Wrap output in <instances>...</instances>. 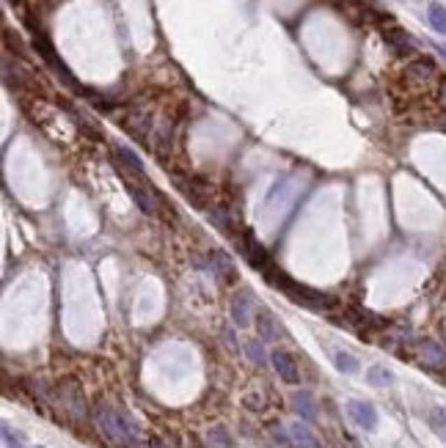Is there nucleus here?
<instances>
[{
    "label": "nucleus",
    "mask_w": 446,
    "mask_h": 448,
    "mask_svg": "<svg viewBox=\"0 0 446 448\" xmlns=\"http://www.w3.org/2000/svg\"><path fill=\"white\" fill-rule=\"evenodd\" d=\"M3 443H6V448H22V438L17 432H11L8 424H3Z\"/></svg>",
    "instance_id": "22"
},
{
    "label": "nucleus",
    "mask_w": 446,
    "mask_h": 448,
    "mask_svg": "<svg viewBox=\"0 0 446 448\" xmlns=\"http://www.w3.org/2000/svg\"><path fill=\"white\" fill-rule=\"evenodd\" d=\"M408 75L416 77V80H430V77L436 75V64H433V61H424V58H416V61H410Z\"/></svg>",
    "instance_id": "16"
},
{
    "label": "nucleus",
    "mask_w": 446,
    "mask_h": 448,
    "mask_svg": "<svg viewBox=\"0 0 446 448\" xmlns=\"http://www.w3.org/2000/svg\"><path fill=\"white\" fill-rule=\"evenodd\" d=\"M243 251H245V256H248V262H251L254 267L268 269V253H265V248H262L251 234H243Z\"/></svg>",
    "instance_id": "10"
},
{
    "label": "nucleus",
    "mask_w": 446,
    "mask_h": 448,
    "mask_svg": "<svg viewBox=\"0 0 446 448\" xmlns=\"http://www.w3.org/2000/svg\"><path fill=\"white\" fill-rule=\"evenodd\" d=\"M270 363H273L275 374H278V377H281L284 382H289V385L301 382V371H298V363H295V358H292L289 352H284V350H273V352H270Z\"/></svg>",
    "instance_id": "4"
},
{
    "label": "nucleus",
    "mask_w": 446,
    "mask_h": 448,
    "mask_svg": "<svg viewBox=\"0 0 446 448\" xmlns=\"http://www.w3.org/2000/svg\"><path fill=\"white\" fill-rule=\"evenodd\" d=\"M383 39H386V45L391 47L394 55H410V52L416 50V42H413L402 28H386V31H383Z\"/></svg>",
    "instance_id": "8"
},
{
    "label": "nucleus",
    "mask_w": 446,
    "mask_h": 448,
    "mask_svg": "<svg viewBox=\"0 0 446 448\" xmlns=\"http://www.w3.org/2000/svg\"><path fill=\"white\" fill-rule=\"evenodd\" d=\"M289 435H292L295 446H301V448H317V438L312 435V429H309L306 424H301V421H295V424L289 426Z\"/></svg>",
    "instance_id": "14"
},
{
    "label": "nucleus",
    "mask_w": 446,
    "mask_h": 448,
    "mask_svg": "<svg viewBox=\"0 0 446 448\" xmlns=\"http://www.w3.org/2000/svg\"><path fill=\"white\" fill-rule=\"evenodd\" d=\"M36 448H45V446H36Z\"/></svg>",
    "instance_id": "26"
},
{
    "label": "nucleus",
    "mask_w": 446,
    "mask_h": 448,
    "mask_svg": "<svg viewBox=\"0 0 446 448\" xmlns=\"http://www.w3.org/2000/svg\"><path fill=\"white\" fill-rule=\"evenodd\" d=\"M438 102L446 107V77L441 80V86H438Z\"/></svg>",
    "instance_id": "23"
},
{
    "label": "nucleus",
    "mask_w": 446,
    "mask_h": 448,
    "mask_svg": "<svg viewBox=\"0 0 446 448\" xmlns=\"http://www.w3.org/2000/svg\"><path fill=\"white\" fill-rule=\"evenodd\" d=\"M333 363H336V368L345 371V374H356L358 371V360L353 358V355H347V352H336V355H333Z\"/></svg>",
    "instance_id": "20"
},
{
    "label": "nucleus",
    "mask_w": 446,
    "mask_h": 448,
    "mask_svg": "<svg viewBox=\"0 0 446 448\" xmlns=\"http://www.w3.org/2000/svg\"><path fill=\"white\" fill-rule=\"evenodd\" d=\"M243 350H245V355L254 360L257 366H262V363L268 360V355H265V350H262V344H259L257 338H248V341L243 344Z\"/></svg>",
    "instance_id": "19"
},
{
    "label": "nucleus",
    "mask_w": 446,
    "mask_h": 448,
    "mask_svg": "<svg viewBox=\"0 0 446 448\" xmlns=\"http://www.w3.org/2000/svg\"><path fill=\"white\" fill-rule=\"evenodd\" d=\"M113 154H116L119 165H124L127 171H133L135 177H143V163H141V157L135 154L133 149H127V146H113Z\"/></svg>",
    "instance_id": "11"
},
{
    "label": "nucleus",
    "mask_w": 446,
    "mask_h": 448,
    "mask_svg": "<svg viewBox=\"0 0 446 448\" xmlns=\"http://www.w3.org/2000/svg\"><path fill=\"white\" fill-rule=\"evenodd\" d=\"M207 262H210V269L221 278L223 283H231V281L237 278V269H234V262H231L229 253H223V251H210V253H207Z\"/></svg>",
    "instance_id": "7"
},
{
    "label": "nucleus",
    "mask_w": 446,
    "mask_h": 448,
    "mask_svg": "<svg viewBox=\"0 0 446 448\" xmlns=\"http://www.w3.org/2000/svg\"><path fill=\"white\" fill-rule=\"evenodd\" d=\"M119 171H122V177H124V184H127V190H130L133 201L138 204V209H141V212H146V215H157V209H160V201H157L154 190H152L149 184L133 181V179H130V174H124V168H119Z\"/></svg>",
    "instance_id": "2"
},
{
    "label": "nucleus",
    "mask_w": 446,
    "mask_h": 448,
    "mask_svg": "<svg viewBox=\"0 0 446 448\" xmlns=\"http://www.w3.org/2000/svg\"><path fill=\"white\" fill-rule=\"evenodd\" d=\"M366 382L375 385V388H386V385L394 382V374H391L386 366H372V368L366 371Z\"/></svg>",
    "instance_id": "17"
},
{
    "label": "nucleus",
    "mask_w": 446,
    "mask_h": 448,
    "mask_svg": "<svg viewBox=\"0 0 446 448\" xmlns=\"http://www.w3.org/2000/svg\"><path fill=\"white\" fill-rule=\"evenodd\" d=\"M96 426L102 429V435L110 440V443H116V446H133L135 440V432L130 429V424H127V418L122 415V412H116L113 407H108V404H99L96 407Z\"/></svg>",
    "instance_id": "1"
},
{
    "label": "nucleus",
    "mask_w": 446,
    "mask_h": 448,
    "mask_svg": "<svg viewBox=\"0 0 446 448\" xmlns=\"http://www.w3.org/2000/svg\"><path fill=\"white\" fill-rule=\"evenodd\" d=\"M427 17H430V25H433L438 33H444L446 36V8L444 6H441V3H430Z\"/></svg>",
    "instance_id": "18"
},
{
    "label": "nucleus",
    "mask_w": 446,
    "mask_h": 448,
    "mask_svg": "<svg viewBox=\"0 0 446 448\" xmlns=\"http://www.w3.org/2000/svg\"><path fill=\"white\" fill-rule=\"evenodd\" d=\"M438 52H444L446 55V45H438Z\"/></svg>",
    "instance_id": "25"
},
{
    "label": "nucleus",
    "mask_w": 446,
    "mask_h": 448,
    "mask_svg": "<svg viewBox=\"0 0 446 448\" xmlns=\"http://www.w3.org/2000/svg\"><path fill=\"white\" fill-rule=\"evenodd\" d=\"M231 319L237 327H248L254 322V303H251L248 292H237L231 297Z\"/></svg>",
    "instance_id": "6"
},
{
    "label": "nucleus",
    "mask_w": 446,
    "mask_h": 448,
    "mask_svg": "<svg viewBox=\"0 0 446 448\" xmlns=\"http://www.w3.org/2000/svg\"><path fill=\"white\" fill-rule=\"evenodd\" d=\"M347 412H350V418L356 421L361 429H366V432L377 429V410H375V404L364 402V399H353V402H347Z\"/></svg>",
    "instance_id": "5"
},
{
    "label": "nucleus",
    "mask_w": 446,
    "mask_h": 448,
    "mask_svg": "<svg viewBox=\"0 0 446 448\" xmlns=\"http://www.w3.org/2000/svg\"><path fill=\"white\" fill-rule=\"evenodd\" d=\"M210 221L218 225L226 237H243V234H237V231H234L231 212H229V209H223V207H213V209H210Z\"/></svg>",
    "instance_id": "13"
},
{
    "label": "nucleus",
    "mask_w": 446,
    "mask_h": 448,
    "mask_svg": "<svg viewBox=\"0 0 446 448\" xmlns=\"http://www.w3.org/2000/svg\"><path fill=\"white\" fill-rule=\"evenodd\" d=\"M416 358L422 360L427 368H444L446 366V350L438 344V341H433V338H422L419 344H416Z\"/></svg>",
    "instance_id": "3"
},
{
    "label": "nucleus",
    "mask_w": 446,
    "mask_h": 448,
    "mask_svg": "<svg viewBox=\"0 0 446 448\" xmlns=\"http://www.w3.org/2000/svg\"><path fill=\"white\" fill-rule=\"evenodd\" d=\"M257 330H259V336H262L265 341H278V336H281V324H278L268 311H259V314H257Z\"/></svg>",
    "instance_id": "12"
},
{
    "label": "nucleus",
    "mask_w": 446,
    "mask_h": 448,
    "mask_svg": "<svg viewBox=\"0 0 446 448\" xmlns=\"http://www.w3.org/2000/svg\"><path fill=\"white\" fill-rule=\"evenodd\" d=\"M292 404H295V410H298V415L301 418H306V421H312L314 415H317V407H314V399L306 394V391H298L295 396H292Z\"/></svg>",
    "instance_id": "15"
},
{
    "label": "nucleus",
    "mask_w": 446,
    "mask_h": 448,
    "mask_svg": "<svg viewBox=\"0 0 446 448\" xmlns=\"http://www.w3.org/2000/svg\"><path fill=\"white\" fill-rule=\"evenodd\" d=\"M149 448H168V443H166L163 438H152V440H149Z\"/></svg>",
    "instance_id": "24"
},
{
    "label": "nucleus",
    "mask_w": 446,
    "mask_h": 448,
    "mask_svg": "<svg viewBox=\"0 0 446 448\" xmlns=\"http://www.w3.org/2000/svg\"><path fill=\"white\" fill-rule=\"evenodd\" d=\"M430 426H433V429H436V432L446 440V412L444 410H433V415H430Z\"/></svg>",
    "instance_id": "21"
},
{
    "label": "nucleus",
    "mask_w": 446,
    "mask_h": 448,
    "mask_svg": "<svg viewBox=\"0 0 446 448\" xmlns=\"http://www.w3.org/2000/svg\"><path fill=\"white\" fill-rule=\"evenodd\" d=\"M61 399L66 404V410L75 415V418H83L86 415V404H83V394H80V388L75 385V382H66L64 388H61Z\"/></svg>",
    "instance_id": "9"
}]
</instances>
